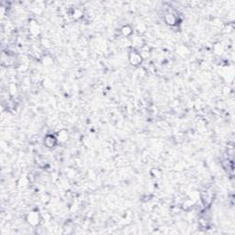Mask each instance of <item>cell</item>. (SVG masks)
Returning a JSON list of instances; mask_svg holds the SVG:
<instances>
[{"label":"cell","instance_id":"6da1fadb","mask_svg":"<svg viewBox=\"0 0 235 235\" xmlns=\"http://www.w3.org/2000/svg\"><path fill=\"white\" fill-rule=\"evenodd\" d=\"M130 63L132 64H135V65H137L139 64H141V62H142V57L139 53H132L130 54Z\"/></svg>","mask_w":235,"mask_h":235},{"label":"cell","instance_id":"7a4b0ae2","mask_svg":"<svg viewBox=\"0 0 235 235\" xmlns=\"http://www.w3.org/2000/svg\"><path fill=\"white\" fill-rule=\"evenodd\" d=\"M44 143H45V145H46L47 147L50 148V147L55 145V143H56V139L53 137V136H52V135H48V136H46V138H45V140H44Z\"/></svg>","mask_w":235,"mask_h":235},{"label":"cell","instance_id":"3957f363","mask_svg":"<svg viewBox=\"0 0 235 235\" xmlns=\"http://www.w3.org/2000/svg\"><path fill=\"white\" fill-rule=\"evenodd\" d=\"M29 222H30L31 224L35 225L38 223V214L32 212L29 215Z\"/></svg>","mask_w":235,"mask_h":235}]
</instances>
